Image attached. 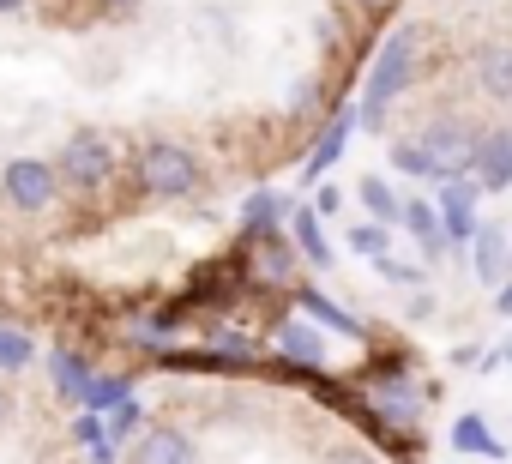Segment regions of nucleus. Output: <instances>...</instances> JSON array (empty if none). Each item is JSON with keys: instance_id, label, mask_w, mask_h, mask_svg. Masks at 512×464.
<instances>
[{"instance_id": "f257e3e1", "label": "nucleus", "mask_w": 512, "mask_h": 464, "mask_svg": "<svg viewBox=\"0 0 512 464\" xmlns=\"http://www.w3.org/2000/svg\"><path fill=\"white\" fill-rule=\"evenodd\" d=\"M410 67H416V31H392L386 37V49H380V61H374V73H368V91H362V127H386V109H392V97L410 85Z\"/></svg>"}, {"instance_id": "f03ea898", "label": "nucleus", "mask_w": 512, "mask_h": 464, "mask_svg": "<svg viewBox=\"0 0 512 464\" xmlns=\"http://www.w3.org/2000/svg\"><path fill=\"white\" fill-rule=\"evenodd\" d=\"M476 127H464V121H434L428 133H416V145H422V157H428V181H470V163H476Z\"/></svg>"}, {"instance_id": "7ed1b4c3", "label": "nucleus", "mask_w": 512, "mask_h": 464, "mask_svg": "<svg viewBox=\"0 0 512 464\" xmlns=\"http://www.w3.org/2000/svg\"><path fill=\"white\" fill-rule=\"evenodd\" d=\"M139 187H145L151 199H187V193L199 187L193 151H181V145H169V139L139 145Z\"/></svg>"}, {"instance_id": "20e7f679", "label": "nucleus", "mask_w": 512, "mask_h": 464, "mask_svg": "<svg viewBox=\"0 0 512 464\" xmlns=\"http://www.w3.org/2000/svg\"><path fill=\"white\" fill-rule=\"evenodd\" d=\"M55 169H61L73 187H85V193H91V187H103V181L115 175V151H109V139H103L97 127H85V133H73V139H67V151H61V163H55Z\"/></svg>"}, {"instance_id": "39448f33", "label": "nucleus", "mask_w": 512, "mask_h": 464, "mask_svg": "<svg viewBox=\"0 0 512 464\" xmlns=\"http://www.w3.org/2000/svg\"><path fill=\"white\" fill-rule=\"evenodd\" d=\"M0 187H7V199L19 211H49V199L61 193V169H49L43 157H13L0 169Z\"/></svg>"}, {"instance_id": "423d86ee", "label": "nucleus", "mask_w": 512, "mask_h": 464, "mask_svg": "<svg viewBox=\"0 0 512 464\" xmlns=\"http://www.w3.org/2000/svg\"><path fill=\"white\" fill-rule=\"evenodd\" d=\"M356 127H362V115H356L350 103H338V115L320 127V139H314V151H308V169H302V181H314V187H320V181L332 175V163L344 157V145H350V133H356Z\"/></svg>"}, {"instance_id": "0eeeda50", "label": "nucleus", "mask_w": 512, "mask_h": 464, "mask_svg": "<svg viewBox=\"0 0 512 464\" xmlns=\"http://www.w3.org/2000/svg\"><path fill=\"white\" fill-rule=\"evenodd\" d=\"M470 181H476L482 193H506V187H512V127H494V133L476 139Z\"/></svg>"}, {"instance_id": "6e6552de", "label": "nucleus", "mask_w": 512, "mask_h": 464, "mask_svg": "<svg viewBox=\"0 0 512 464\" xmlns=\"http://www.w3.org/2000/svg\"><path fill=\"white\" fill-rule=\"evenodd\" d=\"M476 181H446L440 187V223H446V242L458 248V242H476V229H482V217H476Z\"/></svg>"}, {"instance_id": "1a4fd4ad", "label": "nucleus", "mask_w": 512, "mask_h": 464, "mask_svg": "<svg viewBox=\"0 0 512 464\" xmlns=\"http://www.w3.org/2000/svg\"><path fill=\"white\" fill-rule=\"evenodd\" d=\"M470 272L488 284V290H500L506 278H512V236L500 223H482L476 229V242H470Z\"/></svg>"}, {"instance_id": "9d476101", "label": "nucleus", "mask_w": 512, "mask_h": 464, "mask_svg": "<svg viewBox=\"0 0 512 464\" xmlns=\"http://www.w3.org/2000/svg\"><path fill=\"white\" fill-rule=\"evenodd\" d=\"M410 236H416V248H422V260L428 266H440L446 254H452V242H446V223H440V211L428 205V199H404V217H398Z\"/></svg>"}, {"instance_id": "9b49d317", "label": "nucleus", "mask_w": 512, "mask_h": 464, "mask_svg": "<svg viewBox=\"0 0 512 464\" xmlns=\"http://www.w3.org/2000/svg\"><path fill=\"white\" fill-rule=\"evenodd\" d=\"M133 464H199V446L181 428H145L133 440Z\"/></svg>"}, {"instance_id": "f8f14e48", "label": "nucleus", "mask_w": 512, "mask_h": 464, "mask_svg": "<svg viewBox=\"0 0 512 464\" xmlns=\"http://www.w3.org/2000/svg\"><path fill=\"white\" fill-rule=\"evenodd\" d=\"M278 356L296 362L302 374H320V368H326V338H320L308 320H284V326H278Z\"/></svg>"}, {"instance_id": "ddd939ff", "label": "nucleus", "mask_w": 512, "mask_h": 464, "mask_svg": "<svg viewBox=\"0 0 512 464\" xmlns=\"http://www.w3.org/2000/svg\"><path fill=\"white\" fill-rule=\"evenodd\" d=\"M290 217V199L284 193H272V187H260L247 205H241V236L247 242H260V236H278V223Z\"/></svg>"}, {"instance_id": "4468645a", "label": "nucleus", "mask_w": 512, "mask_h": 464, "mask_svg": "<svg viewBox=\"0 0 512 464\" xmlns=\"http://www.w3.org/2000/svg\"><path fill=\"white\" fill-rule=\"evenodd\" d=\"M296 308H302V314H314V326H320V332H338V338H356V344L368 338V326H362L356 314H344V308H338L332 296H320V290H296Z\"/></svg>"}, {"instance_id": "2eb2a0df", "label": "nucleus", "mask_w": 512, "mask_h": 464, "mask_svg": "<svg viewBox=\"0 0 512 464\" xmlns=\"http://www.w3.org/2000/svg\"><path fill=\"white\" fill-rule=\"evenodd\" d=\"M91 374H97V368H91L79 350H49V380H55V392H61L67 404H85Z\"/></svg>"}, {"instance_id": "dca6fc26", "label": "nucleus", "mask_w": 512, "mask_h": 464, "mask_svg": "<svg viewBox=\"0 0 512 464\" xmlns=\"http://www.w3.org/2000/svg\"><path fill=\"white\" fill-rule=\"evenodd\" d=\"M290 242L308 254V266H332V248H326V229H320L314 205H290Z\"/></svg>"}, {"instance_id": "f3484780", "label": "nucleus", "mask_w": 512, "mask_h": 464, "mask_svg": "<svg viewBox=\"0 0 512 464\" xmlns=\"http://www.w3.org/2000/svg\"><path fill=\"white\" fill-rule=\"evenodd\" d=\"M476 85L506 103V97H512V49H500V43L476 49Z\"/></svg>"}, {"instance_id": "a211bd4d", "label": "nucleus", "mask_w": 512, "mask_h": 464, "mask_svg": "<svg viewBox=\"0 0 512 464\" xmlns=\"http://www.w3.org/2000/svg\"><path fill=\"white\" fill-rule=\"evenodd\" d=\"M452 446L470 452V458H506V446L494 440V428H488L482 416H458V422H452Z\"/></svg>"}, {"instance_id": "6ab92c4d", "label": "nucleus", "mask_w": 512, "mask_h": 464, "mask_svg": "<svg viewBox=\"0 0 512 464\" xmlns=\"http://www.w3.org/2000/svg\"><path fill=\"white\" fill-rule=\"evenodd\" d=\"M253 266H260V278H272V284H290V272H296L290 236H260V254H253Z\"/></svg>"}, {"instance_id": "aec40b11", "label": "nucleus", "mask_w": 512, "mask_h": 464, "mask_svg": "<svg viewBox=\"0 0 512 464\" xmlns=\"http://www.w3.org/2000/svg\"><path fill=\"white\" fill-rule=\"evenodd\" d=\"M362 205H368V217H374V223H386V229L404 217V199L386 187V175H368V181H362Z\"/></svg>"}, {"instance_id": "412c9836", "label": "nucleus", "mask_w": 512, "mask_h": 464, "mask_svg": "<svg viewBox=\"0 0 512 464\" xmlns=\"http://www.w3.org/2000/svg\"><path fill=\"white\" fill-rule=\"evenodd\" d=\"M121 398H133V386L121 380V374H91V386H85V410H97V416H109Z\"/></svg>"}, {"instance_id": "4be33fe9", "label": "nucleus", "mask_w": 512, "mask_h": 464, "mask_svg": "<svg viewBox=\"0 0 512 464\" xmlns=\"http://www.w3.org/2000/svg\"><path fill=\"white\" fill-rule=\"evenodd\" d=\"M31 356H37V344H31L19 326H0V374H19V368H31Z\"/></svg>"}, {"instance_id": "5701e85b", "label": "nucleus", "mask_w": 512, "mask_h": 464, "mask_svg": "<svg viewBox=\"0 0 512 464\" xmlns=\"http://www.w3.org/2000/svg\"><path fill=\"white\" fill-rule=\"evenodd\" d=\"M103 422H109V440L121 446V440H133V434H139V422H145V404H139V398H121V404H115Z\"/></svg>"}, {"instance_id": "b1692460", "label": "nucleus", "mask_w": 512, "mask_h": 464, "mask_svg": "<svg viewBox=\"0 0 512 464\" xmlns=\"http://www.w3.org/2000/svg\"><path fill=\"white\" fill-rule=\"evenodd\" d=\"M374 272H380L386 284H404V290H422V284H428V272H422V266H410V260H392V254H386V260H374Z\"/></svg>"}, {"instance_id": "393cba45", "label": "nucleus", "mask_w": 512, "mask_h": 464, "mask_svg": "<svg viewBox=\"0 0 512 464\" xmlns=\"http://www.w3.org/2000/svg\"><path fill=\"white\" fill-rule=\"evenodd\" d=\"M350 248L368 254V260H386V223H356L350 229Z\"/></svg>"}, {"instance_id": "a878e982", "label": "nucleus", "mask_w": 512, "mask_h": 464, "mask_svg": "<svg viewBox=\"0 0 512 464\" xmlns=\"http://www.w3.org/2000/svg\"><path fill=\"white\" fill-rule=\"evenodd\" d=\"M392 169L428 181V157H422V145H416V139H398V145H392Z\"/></svg>"}, {"instance_id": "bb28decb", "label": "nucleus", "mask_w": 512, "mask_h": 464, "mask_svg": "<svg viewBox=\"0 0 512 464\" xmlns=\"http://www.w3.org/2000/svg\"><path fill=\"white\" fill-rule=\"evenodd\" d=\"M73 440H79V446H97V440H109V422H103L97 410H79V416H73Z\"/></svg>"}, {"instance_id": "cd10ccee", "label": "nucleus", "mask_w": 512, "mask_h": 464, "mask_svg": "<svg viewBox=\"0 0 512 464\" xmlns=\"http://www.w3.org/2000/svg\"><path fill=\"white\" fill-rule=\"evenodd\" d=\"M314 211H320V217H338V211H344V187L320 181V193H314Z\"/></svg>"}, {"instance_id": "c85d7f7f", "label": "nucleus", "mask_w": 512, "mask_h": 464, "mask_svg": "<svg viewBox=\"0 0 512 464\" xmlns=\"http://www.w3.org/2000/svg\"><path fill=\"white\" fill-rule=\"evenodd\" d=\"M85 464H121V446L115 440H97V446H85Z\"/></svg>"}, {"instance_id": "c756f323", "label": "nucleus", "mask_w": 512, "mask_h": 464, "mask_svg": "<svg viewBox=\"0 0 512 464\" xmlns=\"http://www.w3.org/2000/svg\"><path fill=\"white\" fill-rule=\"evenodd\" d=\"M326 464H374L362 446H338V452H326Z\"/></svg>"}, {"instance_id": "7c9ffc66", "label": "nucleus", "mask_w": 512, "mask_h": 464, "mask_svg": "<svg viewBox=\"0 0 512 464\" xmlns=\"http://www.w3.org/2000/svg\"><path fill=\"white\" fill-rule=\"evenodd\" d=\"M494 314H512V278H506V284L494 290Z\"/></svg>"}, {"instance_id": "2f4dec72", "label": "nucleus", "mask_w": 512, "mask_h": 464, "mask_svg": "<svg viewBox=\"0 0 512 464\" xmlns=\"http://www.w3.org/2000/svg\"><path fill=\"white\" fill-rule=\"evenodd\" d=\"M362 7H368V13H386V7H392V0H362Z\"/></svg>"}, {"instance_id": "473e14b6", "label": "nucleus", "mask_w": 512, "mask_h": 464, "mask_svg": "<svg viewBox=\"0 0 512 464\" xmlns=\"http://www.w3.org/2000/svg\"><path fill=\"white\" fill-rule=\"evenodd\" d=\"M25 7V0H0V13H19Z\"/></svg>"}, {"instance_id": "72a5a7b5", "label": "nucleus", "mask_w": 512, "mask_h": 464, "mask_svg": "<svg viewBox=\"0 0 512 464\" xmlns=\"http://www.w3.org/2000/svg\"><path fill=\"white\" fill-rule=\"evenodd\" d=\"M7 416H13V404H7V392H0V422H7Z\"/></svg>"}, {"instance_id": "f704fd0d", "label": "nucleus", "mask_w": 512, "mask_h": 464, "mask_svg": "<svg viewBox=\"0 0 512 464\" xmlns=\"http://www.w3.org/2000/svg\"><path fill=\"white\" fill-rule=\"evenodd\" d=\"M500 362H512V338H506V344H500Z\"/></svg>"}, {"instance_id": "c9c22d12", "label": "nucleus", "mask_w": 512, "mask_h": 464, "mask_svg": "<svg viewBox=\"0 0 512 464\" xmlns=\"http://www.w3.org/2000/svg\"><path fill=\"white\" fill-rule=\"evenodd\" d=\"M103 7H127V0H103Z\"/></svg>"}]
</instances>
